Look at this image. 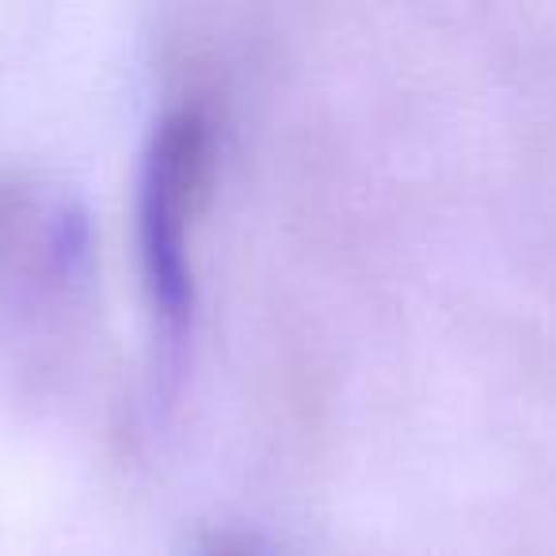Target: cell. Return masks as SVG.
<instances>
[{"label": "cell", "mask_w": 556, "mask_h": 556, "mask_svg": "<svg viewBox=\"0 0 556 556\" xmlns=\"http://www.w3.org/2000/svg\"><path fill=\"white\" fill-rule=\"evenodd\" d=\"M202 556H255L248 545H240V541H217V545H210Z\"/></svg>", "instance_id": "obj_2"}, {"label": "cell", "mask_w": 556, "mask_h": 556, "mask_svg": "<svg viewBox=\"0 0 556 556\" xmlns=\"http://www.w3.org/2000/svg\"><path fill=\"white\" fill-rule=\"evenodd\" d=\"M214 176V134L202 111H176L161 123L141 184V255L149 294L168 325L191 313V232Z\"/></svg>", "instance_id": "obj_1"}]
</instances>
